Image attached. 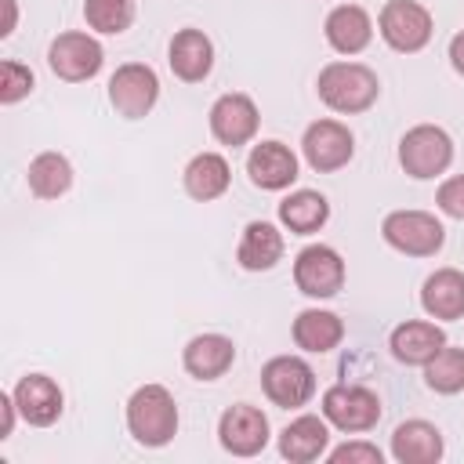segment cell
<instances>
[{"label":"cell","instance_id":"26","mask_svg":"<svg viewBox=\"0 0 464 464\" xmlns=\"http://www.w3.org/2000/svg\"><path fill=\"white\" fill-rule=\"evenodd\" d=\"M326 218H330V203L323 192H312V188H297L279 203V221L297 236L319 232L326 225Z\"/></svg>","mask_w":464,"mask_h":464},{"label":"cell","instance_id":"12","mask_svg":"<svg viewBox=\"0 0 464 464\" xmlns=\"http://www.w3.org/2000/svg\"><path fill=\"white\" fill-rule=\"evenodd\" d=\"M301 149H304V160H308L312 170L330 174V170H341V167L352 160L355 138H352V130H348L344 123H337V120H315V123L304 130Z\"/></svg>","mask_w":464,"mask_h":464},{"label":"cell","instance_id":"19","mask_svg":"<svg viewBox=\"0 0 464 464\" xmlns=\"http://www.w3.org/2000/svg\"><path fill=\"white\" fill-rule=\"evenodd\" d=\"M392 457L399 464H435L442 457V431L428 420H402L392 431Z\"/></svg>","mask_w":464,"mask_h":464},{"label":"cell","instance_id":"14","mask_svg":"<svg viewBox=\"0 0 464 464\" xmlns=\"http://www.w3.org/2000/svg\"><path fill=\"white\" fill-rule=\"evenodd\" d=\"M14 402L22 420H29L33 428H47L62 417V388L47 373H25L14 388Z\"/></svg>","mask_w":464,"mask_h":464},{"label":"cell","instance_id":"33","mask_svg":"<svg viewBox=\"0 0 464 464\" xmlns=\"http://www.w3.org/2000/svg\"><path fill=\"white\" fill-rule=\"evenodd\" d=\"M14 410H18L14 392H11V395H0V439L11 435V428H14Z\"/></svg>","mask_w":464,"mask_h":464},{"label":"cell","instance_id":"3","mask_svg":"<svg viewBox=\"0 0 464 464\" xmlns=\"http://www.w3.org/2000/svg\"><path fill=\"white\" fill-rule=\"evenodd\" d=\"M450 160H453V141H450V134H446L442 127H435V123H417V127H410V130L402 134V141H399V163H402V170H406L410 178H417V181L442 174V170L450 167Z\"/></svg>","mask_w":464,"mask_h":464},{"label":"cell","instance_id":"16","mask_svg":"<svg viewBox=\"0 0 464 464\" xmlns=\"http://www.w3.org/2000/svg\"><path fill=\"white\" fill-rule=\"evenodd\" d=\"M170 69L185 83H199L214 65V44L203 29H178L170 40Z\"/></svg>","mask_w":464,"mask_h":464},{"label":"cell","instance_id":"2","mask_svg":"<svg viewBox=\"0 0 464 464\" xmlns=\"http://www.w3.org/2000/svg\"><path fill=\"white\" fill-rule=\"evenodd\" d=\"M127 428L141 446H167L178 431V402L163 384H145L127 402Z\"/></svg>","mask_w":464,"mask_h":464},{"label":"cell","instance_id":"21","mask_svg":"<svg viewBox=\"0 0 464 464\" xmlns=\"http://www.w3.org/2000/svg\"><path fill=\"white\" fill-rule=\"evenodd\" d=\"M420 304L431 319H460L464 315V272L439 268L424 279Z\"/></svg>","mask_w":464,"mask_h":464},{"label":"cell","instance_id":"24","mask_svg":"<svg viewBox=\"0 0 464 464\" xmlns=\"http://www.w3.org/2000/svg\"><path fill=\"white\" fill-rule=\"evenodd\" d=\"M232 174H228V160L218 156V152H199L188 160L185 167V192L199 203H210L218 199L225 188H228Z\"/></svg>","mask_w":464,"mask_h":464},{"label":"cell","instance_id":"29","mask_svg":"<svg viewBox=\"0 0 464 464\" xmlns=\"http://www.w3.org/2000/svg\"><path fill=\"white\" fill-rule=\"evenodd\" d=\"M83 18L98 33H123L134 22V0H83Z\"/></svg>","mask_w":464,"mask_h":464},{"label":"cell","instance_id":"31","mask_svg":"<svg viewBox=\"0 0 464 464\" xmlns=\"http://www.w3.org/2000/svg\"><path fill=\"white\" fill-rule=\"evenodd\" d=\"M435 203H439V210H442V214H450V218L464 221V174H453V178H446V181L439 185V196H435Z\"/></svg>","mask_w":464,"mask_h":464},{"label":"cell","instance_id":"20","mask_svg":"<svg viewBox=\"0 0 464 464\" xmlns=\"http://www.w3.org/2000/svg\"><path fill=\"white\" fill-rule=\"evenodd\" d=\"M442 344H446V334L424 319H406L392 330V355L406 366H424Z\"/></svg>","mask_w":464,"mask_h":464},{"label":"cell","instance_id":"10","mask_svg":"<svg viewBox=\"0 0 464 464\" xmlns=\"http://www.w3.org/2000/svg\"><path fill=\"white\" fill-rule=\"evenodd\" d=\"M102 44L87 33H62L51 40L47 47V65L54 76L69 80V83H80V80H91L98 69H102Z\"/></svg>","mask_w":464,"mask_h":464},{"label":"cell","instance_id":"32","mask_svg":"<svg viewBox=\"0 0 464 464\" xmlns=\"http://www.w3.org/2000/svg\"><path fill=\"white\" fill-rule=\"evenodd\" d=\"M381 450L373 442H344L330 450V464H381Z\"/></svg>","mask_w":464,"mask_h":464},{"label":"cell","instance_id":"30","mask_svg":"<svg viewBox=\"0 0 464 464\" xmlns=\"http://www.w3.org/2000/svg\"><path fill=\"white\" fill-rule=\"evenodd\" d=\"M33 91V72L25 69V65H18V62H4L0 65V102L4 105H14L18 98H25Z\"/></svg>","mask_w":464,"mask_h":464},{"label":"cell","instance_id":"22","mask_svg":"<svg viewBox=\"0 0 464 464\" xmlns=\"http://www.w3.org/2000/svg\"><path fill=\"white\" fill-rule=\"evenodd\" d=\"M370 36H373V22H370V14H366L362 7L341 4V7H334V11L326 14V40H330L334 51H341V54H359V51L370 44Z\"/></svg>","mask_w":464,"mask_h":464},{"label":"cell","instance_id":"28","mask_svg":"<svg viewBox=\"0 0 464 464\" xmlns=\"http://www.w3.org/2000/svg\"><path fill=\"white\" fill-rule=\"evenodd\" d=\"M424 384L439 395H457L464 392V348L442 344L428 362H424Z\"/></svg>","mask_w":464,"mask_h":464},{"label":"cell","instance_id":"13","mask_svg":"<svg viewBox=\"0 0 464 464\" xmlns=\"http://www.w3.org/2000/svg\"><path fill=\"white\" fill-rule=\"evenodd\" d=\"M257 105L246 98V94H221L214 105H210V130L221 145H246L254 134H257Z\"/></svg>","mask_w":464,"mask_h":464},{"label":"cell","instance_id":"5","mask_svg":"<svg viewBox=\"0 0 464 464\" xmlns=\"http://www.w3.org/2000/svg\"><path fill=\"white\" fill-rule=\"evenodd\" d=\"M377 25H381L384 44L402 54H413L431 40V11L417 0H388L381 7Z\"/></svg>","mask_w":464,"mask_h":464},{"label":"cell","instance_id":"18","mask_svg":"<svg viewBox=\"0 0 464 464\" xmlns=\"http://www.w3.org/2000/svg\"><path fill=\"white\" fill-rule=\"evenodd\" d=\"M326 446H330V428H326L323 417H312V413L290 420V424L283 428V435H279V453H283L290 464L319 460V457L326 453Z\"/></svg>","mask_w":464,"mask_h":464},{"label":"cell","instance_id":"35","mask_svg":"<svg viewBox=\"0 0 464 464\" xmlns=\"http://www.w3.org/2000/svg\"><path fill=\"white\" fill-rule=\"evenodd\" d=\"M4 4V11H7V18H4V29H0V36H11L14 33V0H0Z\"/></svg>","mask_w":464,"mask_h":464},{"label":"cell","instance_id":"7","mask_svg":"<svg viewBox=\"0 0 464 464\" xmlns=\"http://www.w3.org/2000/svg\"><path fill=\"white\" fill-rule=\"evenodd\" d=\"M323 417L341 431H370L381 420V399L362 384H334L323 392Z\"/></svg>","mask_w":464,"mask_h":464},{"label":"cell","instance_id":"4","mask_svg":"<svg viewBox=\"0 0 464 464\" xmlns=\"http://www.w3.org/2000/svg\"><path fill=\"white\" fill-rule=\"evenodd\" d=\"M381 232H384L388 246H395L410 257H431L442 250V239H446V228L428 210H392L384 218Z\"/></svg>","mask_w":464,"mask_h":464},{"label":"cell","instance_id":"17","mask_svg":"<svg viewBox=\"0 0 464 464\" xmlns=\"http://www.w3.org/2000/svg\"><path fill=\"white\" fill-rule=\"evenodd\" d=\"M181 362L196 381H218L236 362V344L225 334H199L185 344Z\"/></svg>","mask_w":464,"mask_h":464},{"label":"cell","instance_id":"15","mask_svg":"<svg viewBox=\"0 0 464 464\" xmlns=\"http://www.w3.org/2000/svg\"><path fill=\"white\" fill-rule=\"evenodd\" d=\"M246 174L257 188L279 192L297 178V156L283 141H261L246 156Z\"/></svg>","mask_w":464,"mask_h":464},{"label":"cell","instance_id":"9","mask_svg":"<svg viewBox=\"0 0 464 464\" xmlns=\"http://www.w3.org/2000/svg\"><path fill=\"white\" fill-rule=\"evenodd\" d=\"M294 283L308 297H334L344 286V261L334 246L312 243L294 261Z\"/></svg>","mask_w":464,"mask_h":464},{"label":"cell","instance_id":"11","mask_svg":"<svg viewBox=\"0 0 464 464\" xmlns=\"http://www.w3.org/2000/svg\"><path fill=\"white\" fill-rule=\"evenodd\" d=\"M218 439L232 457H254L268 446V417L250 402H236L221 413Z\"/></svg>","mask_w":464,"mask_h":464},{"label":"cell","instance_id":"25","mask_svg":"<svg viewBox=\"0 0 464 464\" xmlns=\"http://www.w3.org/2000/svg\"><path fill=\"white\" fill-rule=\"evenodd\" d=\"M344 337V323L334 315V312H323V308H304L297 319H294V341L297 348L304 352H334Z\"/></svg>","mask_w":464,"mask_h":464},{"label":"cell","instance_id":"8","mask_svg":"<svg viewBox=\"0 0 464 464\" xmlns=\"http://www.w3.org/2000/svg\"><path fill=\"white\" fill-rule=\"evenodd\" d=\"M156 98H160V76L149 65H141V62L120 65L112 72V80H109V102L127 120L149 116L152 105H156Z\"/></svg>","mask_w":464,"mask_h":464},{"label":"cell","instance_id":"23","mask_svg":"<svg viewBox=\"0 0 464 464\" xmlns=\"http://www.w3.org/2000/svg\"><path fill=\"white\" fill-rule=\"evenodd\" d=\"M236 257H239V265L246 272H268L283 257V236H279V228L268 225V221H250L243 228V239H239Z\"/></svg>","mask_w":464,"mask_h":464},{"label":"cell","instance_id":"6","mask_svg":"<svg viewBox=\"0 0 464 464\" xmlns=\"http://www.w3.org/2000/svg\"><path fill=\"white\" fill-rule=\"evenodd\" d=\"M261 388L276 406H304L315 395V373L297 355H276L261 366Z\"/></svg>","mask_w":464,"mask_h":464},{"label":"cell","instance_id":"1","mask_svg":"<svg viewBox=\"0 0 464 464\" xmlns=\"http://www.w3.org/2000/svg\"><path fill=\"white\" fill-rule=\"evenodd\" d=\"M315 91L334 112H366L377 102L381 83H377V72L359 62H330L319 72Z\"/></svg>","mask_w":464,"mask_h":464},{"label":"cell","instance_id":"34","mask_svg":"<svg viewBox=\"0 0 464 464\" xmlns=\"http://www.w3.org/2000/svg\"><path fill=\"white\" fill-rule=\"evenodd\" d=\"M450 62H453V69L464 76V33H457V36L450 40Z\"/></svg>","mask_w":464,"mask_h":464},{"label":"cell","instance_id":"27","mask_svg":"<svg viewBox=\"0 0 464 464\" xmlns=\"http://www.w3.org/2000/svg\"><path fill=\"white\" fill-rule=\"evenodd\" d=\"M25 181H29V188H33V196H40V199H58V196H65L69 185H72V167H69V160H65L62 152H40V156L29 163Z\"/></svg>","mask_w":464,"mask_h":464}]
</instances>
